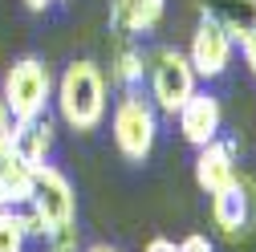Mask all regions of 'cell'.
Returning <instances> with one entry per match:
<instances>
[{
  "label": "cell",
  "instance_id": "cell-3",
  "mask_svg": "<svg viewBox=\"0 0 256 252\" xmlns=\"http://www.w3.org/2000/svg\"><path fill=\"white\" fill-rule=\"evenodd\" d=\"M110 130H114V146L126 163H146L150 159V150L158 142V110L138 86L122 90V98L110 114Z\"/></svg>",
  "mask_w": 256,
  "mask_h": 252
},
{
  "label": "cell",
  "instance_id": "cell-13",
  "mask_svg": "<svg viewBox=\"0 0 256 252\" xmlns=\"http://www.w3.org/2000/svg\"><path fill=\"white\" fill-rule=\"evenodd\" d=\"M8 138H12V146L24 154L28 163H49V150H53V122H49V114L28 118V122H12Z\"/></svg>",
  "mask_w": 256,
  "mask_h": 252
},
{
  "label": "cell",
  "instance_id": "cell-12",
  "mask_svg": "<svg viewBox=\"0 0 256 252\" xmlns=\"http://www.w3.org/2000/svg\"><path fill=\"white\" fill-rule=\"evenodd\" d=\"M200 16L216 20L232 41H244L256 28V0H196Z\"/></svg>",
  "mask_w": 256,
  "mask_h": 252
},
{
  "label": "cell",
  "instance_id": "cell-7",
  "mask_svg": "<svg viewBox=\"0 0 256 252\" xmlns=\"http://www.w3.org/2000/svg\"><path fill=\"white\" fill-rule=\"evenodd\" d=\"M232 53H236V41L224 33V28L208 16H200L196 33H191V45H187V61L191 70H196V78H224L232 66Z\"/></svg>",
  "mask_w": 256,
  "mask_h": 252
},
{
  "label": "cell",
  "instance_id": "cell-2",
  "mask_svg": "<svg viewBox=\"0 0 256 252\" xmlns=\"http://www.w3.org/2000/svg\"><path fill=\"white\" fill-rule=\"evenodd\" d=\"M53 102L74 134H94L106 118V74L94 61H70L53 82Z\"/></svg>",
  "mask_w": 256,
  "mask_h": 252
},
{
  "label": "cell",
  "instance_id": "cell-19",
  "mask_svg": "<svg viewBox=\"0 0 256 252\" xmlns=\"http://www.w3.org/2000/svg\"><path fill=\"white\" fill-rule=\"evenodd\" d=\"M8 130H12V118L4 110V98H0V138H8Z\"/></svg>",
  "mask_w": 256,
  "mask_h": 252
},
{
  "label": "cell",
  "instance_id": "cell-5",
  "mask_svg": "<svg viewBox=\"0 0 256 252\" xmlns=\"http://www.w3.org/2000/svg\"><path fill=\"white\" fill-rule=\"evenodd\" d=\"M146 82H150V102L158 114L175 118L183 110V102L200 90V78L191 70V61L183 49H171V45H158L150 57H146Z\"/></svg>",
  "mask_w": 256,
  "mask_h": 252
},
{
  "label": "cell",
  "instance_id": "cell-9",
  "mask_svg": "<svg viewBox=\"0 0 256 252\" xmlns=\"http://www.w3.org/2000/svg\"><path fill=\"white\" fill-rule=\"evenodd\" d=\"M240 167H236V142H224V138H212L208 146L196 150V183L204 196H216L224 192L228 183H236Z\"/></svg>",
  "mask_w": 256,
  "mask_h": 252
},
{
  "label": "cell",
  "instance_id": "cell-1",
  "mask_svg": "<svg viewBox=\"0 0 256 252\" xmlns=\"http://www.w3.org/2000/svg\"><path fill=\"white\" fill-rule=\"evenodd\" d=\"M28 220V236L49 244V252H78V196L66 171L53 163H37L33 171V192L20 208Z\"/></svg>",
  "mask_w": 256,
  "mask_h": 252
},
{
  "label": "cell",
  "instance_id": "cell-8",
  "mask_svg": "<svg viewBox=\"0 0 256 252\" xmlns=\"http://www.w3.org/2000/svg\"><path fill=\"white\" fill-rule=\"evenodd\" d=\"M175 118H179L183 142H191L196 150L208 146L212 138H220V130H224V106H220L216 94H208V90H196V94L183 102V110H179Z\"/></svg>",
  "mask_w": 256,
  "mask_h": 252
},
{
  "label": "cell",
  "instance_id": "cell-16",
  "mask_svg": "<svg viewBox=\"0 0 256 252\" xmlns=\"http://www.w3.org/2000/svg\"><path fill=\"white\" fill-rule=\"evenodd\" d=\"M179 252H216V248H212V240H208V236L191 232L187 240H179Z\"/></svg>",
  "mask_w": 256,
  "mask_h": 252
},
{
  "label": "cell",
  "instance_id": "cell-11",
  "mask_svg": "<svg viewBox=\"0 0 256 252\" xmlns=\"http://www.w3.org/2000/svg\"><path fill=\"white\" fill-rule=\"evenodd\" d=\"M33 171L24 154L12 146V138H0V208H24L33 192Z\"/></svg>",
  "mask_w": 256,
  "mask_h": 252
},
{
  "label": "cell",
  "instance_id": "cell-17",
  "mask_svg": "<svg viewBox=\"0 0 256 252\" xmlns=\"http://www.w3.org/2000/svg\"><path fill=\"white\" fill-rule=\"evenodd\" d=\"M240 49H244V61H248V70H252V78H256V28L240 41Z\"/></svg>",
  "mask_w": 256,
  "mask_h": 252
},
{
  "label": "cell",
  "instance_id": "cell-18",
  "mask_svg": "<svg viewBox=\"0 0 256 252\" xmlns=\"http://www.w3.org/2000/svg\"><path fill=\"white\" fill-rule=\"evenodd\" d=\"M146 252H179V244H175V240H167V236H154V240L146 244Z\"/></svg>",
  "mask_w": 256,
  "mask_h": 252
},
{
  "label": "cell",
  "instance_id": "cell-15",
  "mask_svg": "<svg viewBox=\"0 0 256 252\" xmlns=\"http://www.w3.org/2000/svg\"><path fill=\"white\" fill-rule=\"evenodd\" d=\"M28 220L20 208H0V252H24L28 248Z\"/></svg>",
  "mask_w": 256,
  "mask_h": 252
},
{
  "label": "cell",
  "instance_id": "cell-4",
  "mask_svg": "<svg viewBox=\"0 0 256 252\" xmlns=\"http://www.w3.org/2000/svg\"><path fill=\"white\" fill-rule=\"evenodd\" d=\"M0 98H4V110L12 122H28L41 118L53 102V70L41 57H20L8 66L4 82H0Z\"/></svg>",
  "mask_w": 256,
  "mask_h": 252
},
{
  "label": "cell",
  "instance_id": "cell-14",
  "mask_svg": "<svg viewBox=\"0 0 256 252\" xmlns=\"http://www.w3.org/2000/svg\"><path fill=\"white\" fill-rule=\"evenodd\" d=\"M142 78H146V57H142V49L130 45V41H122L118 53H114V66H110V86L134 90V86H142Z\"/></svg>",
  "mask_w": 256,
  "mask_h": 252
},
{
  "label": "cell",
  "instance_id": "cell-10",
  "mask_svg": "<svg viewBox=\"0 0 256 252\" xmlns=\"http://www.w3.org/2000/svg\"><path fill=\"white\" fill-rule=\"evenodd\" d=\"M167 0H110V28L118 41H134L163 24Z\"/></svg>",
  "mask_w": 256,
  "mask_h": 252
},
{
  "label": "cell",
  "instance_id": "cell-21",
  "mask_svg": "<svg viewBox=\"0 0 256 252\" xmlns=\"http://www.w3.org/2000/svg\"><path fill=\"white\" fill-rule=\"evenodd\" d=\"M86 252H118V248H110V244H90Z\"/></svg>",
  "mask_w": 256,
  "mask_h": 252
},
{
  "label": "cell",
  "instance_id": "cell-6",
  "mask_svg": "<svg viewBox=\"0 0 256 252\" xmlns=\"http://www.w3.org/2000/svg\"><path fill=\"white\" fill-rule=\"evenodd\" d=\"M212 224L220 228L224 240L248 236V228L256 224V183L248 175H236V183L212 196Z\"/></svg>",
  "mask_w": 256,
  "mask_h": 252
},
{
  "label": "cell",
  "instance_id": "cell-20",
  "mask_svg": "<svg viewBox=\"0 0 256 252\" xmlns=\"http://www.w3.org/2000/svg\"><path fill=\"white\" fill-rule=\"evenodd\" d=\"M49 4H53V0H24V8H28V12H45Z\"/></svg>",
  "mask_w": 256,
  "mask_h": 252
}]
</instances>
